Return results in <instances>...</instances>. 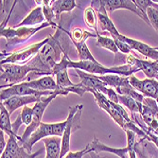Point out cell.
Here are the masks:
<instances>
[{
	"instance_id": "1",
	"label": "cell",
	"mask_w": 158,
	"mask_h": 158,
	"mask_svg": "<svg viewBox=\"0 0 158 158\" xmlns=\"http://www.w3.org/2000/svg\"><path fill=\"white\" fill-rule=\"evenodd\" d=\"M49 40L34 58L27 64L33 68L34 72L27 76L26 81L39 79L43 76H52L53 67L62 61L64 54H68L69 41L68 31L63 27V19L58 23L54 35H49Z\"/></svg>"
},
{
	"instance_id": "2",
	"label": "cell",
	"mask_w": 158,
	"mask_h": 158,
	"mask_svg": "<svg viewBox=\"0 0 158 158\" xmlns=\"http://www.w3.org/2000/svg\"><path fill=\"white\" fill-rule=\"evenodd\" d=\"M67 67L73 69H80L84 72L90 74L98 75V76H104L108 74H116L122 77H130L134 75L135 72H138V69L130 64H123L117 65L112 67H106L100 64L98 62H91V61H72L68 59Z\"/></svg>"
},
{
	"instance_id": "3",
	"label": "cell",
	"mask_w": 158,
	"mask_h": 158,
	"mask_svg": "<svg viewBox=\"0 0 158 158\" xmlns=\"http://www.w3.org/2000/svg\"><path fill=\"white\" fill-rule=\"evenodd\" d=\"M52 27L48 22H45L38 27H1L0 36L7 40L6 47L15 46L27 41L43 28Z\"/></svg>"
},
{
	"instance_id": "4",
	"label": "cell",
	"mask_w": 158,
	"mask_h": 158,
	"mask_svg": "<svg viewBox=\"0 0 158 158\" xmlns=\"http://www.w3.org/2000/svg\"><path fill=\"white\" fill-rule=\"evenodd\" d=\"M67 125V120L62 122H56V123H44L42 122L37 130L31 135V136L26 141L22 146L30 152L32 153V147L35 143H37L40 140H43L47 137L51 136H60L62 137L64 135V132L65 130V127Z\"/></svg>"
},
{
	"instance_id": "5",
	"label": "cell",
	"mask_w": 158,
	"mask_h": 158,
	"mask_svg": "<svg viewBox=\"0 0 158 158\" xmlns=\"http://www.w3.org/2000/svg\"><path fill=\"white\" fill-rule=\"evenodd\" d=\"M48 40L49 37H47L41 42L35 43V44L28 46L24 49L14 51L12 53L6 54L5 52H1V64H22V65L27 64L38 54V52L43 48V47L48 42Z\"/></svg>"
},
{
	"instance_id": "6",
	"label": "cell",
	"mask_w": 158,
	"mask_h": 158,
	"mask_svg": "<svg viewBox=\"0 0 158 158\" xmlns=\"http://www.w3.org/2000/svg\"><path fill=\"white\" fill-rule=\"evenodd\" d=\"M34 70L27 64H1V84L2 82L8 83L6 87L9 86L18 84L26 81L27 76L31 73H33ZM1 88V89H3Z\"/></svg>"
},
{
	"instance_id": "7",
	"label": "cell",
	"mask_w": 158,
	"mask_h": 158,
	"mask_svg": "<svg viewBox=\"0 0 158 158\" xmlns=\"http://www.w3.org/2000/svg\"><path fill=\"white\" fill-rule=\"evenodd\" d=\"M58 96H61V94L56 93V94H53V95H50L48 97H42L39 102H37L34 104V106H33V110H34L33 120L30 126L26 127L24 134L20 136L19 143L21 145L24 144L26 141H27V139L30 138L31 136V135L37 130L40 124L42 123V118H43V114H44L46 109L48 108V106L50 104L52 100Z\"/></svg>"
},
{
	"instance_id": "8",
	"label": "cell",
	"mask_w": 158,
	"mask_h": 158,
	"mask_svg": "<svg viewBox=\"0 0 158 158\" xmlns=\"http://www.w3.org/2000/svg\"><path fill=\"white\" fill-rule=\"evenodd\" d=\"M56 93H60L61 96H65V94L63 91H47V92H41L36 91L30 86H27V82L24 81L22 83L14 84L11 86H9L7 88L1 89V93H0V99L1 102L15 96H39V97H48Z\"/></svg>"
},
{
	"instance_id": "9",
	"label": "cell",
	"mask_w": 158,
	"mask_h": 158,
	"mask_svg": "<svg viewBox=\"0 0 158 158\" xmlns=\"http://www.w3.org/2000/svg\"><path fill=\"white\" fill-rule=\"evenodd\" d=\"M90 93H92L93 96L95 97L97 104L103 111H105L111 117V118L116 122L121 129H123L124 131H127L129 122L124 119V118L121 116V114L116 109V107H114V103L112 102L111 100H109V98L106 96H104L100 92H98L97 90L91 89Z\"/></svg>"
},
{
	"instance_id": "10",
	"label": "cell",
	"mask_w": 158,
	"mask_h": 158,
	"mask_svg": "<svg viewBox=\"0 0 158 158\" xmlns=\"http://www.w3.org/2000/svg\"><path fill=\"white\" fill-rule=\"evenodd\" d=\"M129 81L133 88L145 98L158 99V81L156 79L147 78L145 80H139L135 75H132L129 77Z\"/></svg>"
},
{
	"instance_id": "11",
	"label": "cell",
	"mask_w": 158,
	"mask_h": 158,
	"mask_svg": "<svg viewBox=\"0 0 158 158\" xmlns=\"http://www.w3.org/2000/svg\"><path fill=\"white\" fill-rule=\"evenodd\" d=\"M125 63L142 71L148 79H156L158 81V62L140 60L134 54H130L126 56Z\"/></svg>"
},
{
	"instance_id": "12",
	"label": "cell",
	"mask_w": 158,
	"mask_h": 158,
	"mask_svg": "<svg viewBox=\"0 0 158 158\" xmlns=\"http://www.w3.org/2000/svg\"><path fill=\"white\" fill-rule=\"evenodd\" d=\"M91 6H93L97 11L98 23L99 24L102 31H108L111 36H118L120 33L118 32V28L116 27L111 18L109 17L102 0H99V1H91Z\"/></svg>"
},
{
	"instance_id": "13",
	"label": "cell",
	"mask_w": 158,
	"mask_h": 158,
	"mask_svg": "<svg viewBox=\"0 0 158 158\" xmlns=\"http://www.w3.org/2000/svg\"><path fill=\"white\" fill-rule=\"evenodd\" d=\"M121 41L127 43V44L131 47L132 50H135L141 55L145 56L146 58L151 59L154 62H158V49L156 48H152L149 45L145 44L141 41L132 39L130 37H127L125 35L119 34L118 36H116Z\"/></svg>"
},
{
	"instance_id": "14",
	"label": "cell",
	"mask_w": 158,
	"mask_h": 158,
	"mask_svg": "<svg viewBox=\"0 0 158 158\" xmlns=\"http://www.w3.org/2000/svg\"><path fill=\"white\" fill-rule=\"evenodd\" d=\"M102 2H103V5L108 13H112L114 10H119V9L128 10L135 13L136 15H138L142 20H144L148 25H150L149 19L146 18L144 16V14L141 12V10L136 7V5L134 2V0H102Z\"/></svg>"
},
{
	"instance_id": "15",
	"label": "cell",
	"mask_w": 158,
	"mask_h": 158,
	"mask_svg": "<svg viewBox=\"0 0 158 158\" xmlns=\"http://www.w3.org/2000/svg\"><path fill=\"white\" fill-rule=\"evenodd\" d=\"M31 153L28 152L21 144L16 136H9L7 146L0 158H28Z\"/></svg>"
},
{
	"instance_id": "16",
	"label": "cell",
	"mask_w": 158,
	"mask_h": 158,
	"mask_svg": "<svg viewBox=\"0 0 158 158\" xmlns=\"http://www.w3.org/2000/svg\"><path fill=\"white\" fill-rule=\"evenodd\" d=\"M41 98L42 97L39 96H15V97H11L1 102L7 108L10 114H11L14 111L18 110L19 108H23L27 104L31 103L35 104L37 102H39Z\"/></svg>"
},
{
	"instance_id": "17",
	"label": "cell",
	"mask_w": 158,
	"mask_h": 158,
	"mask_svg": "<svg viewBox=\"0 0 158 158\" xmlns=\"http://www.w3.org/2000/svg\"><path fill=\"white\" fill-rule=\"evenodd\" d=\"M27 86L31 88L41 91V92H47V91H58V86H57L56 81L51 75L43 76L39 79L32 80L30 81H26Z\"/></svg>"
},
{
	"instance_id": "18",
	"label": "cell",
	"mask_w": 158,
	"mask_h": 158,
	"mask_svg": "<svg viewBox=\"0 0 158 158\" xmlns=\"http://www.w3.org/2000/svg\"><path fill=\"white\" fill-rule=\"evenodd\" d=\"M89 145L91 147L92 152L99 153V152H106L113 153L114 155H117L119 158H127V155H128V148L127 147L119 148V149L118 148L109 147V146L104 145L103 143L99 142V140L97 137L94 138V140L90 143Z\"/></svg>"
},
{
	"instance_id": "19",
	"label": "cell",
	"mask_w": 158,
	"mask_h": 158,
	"mask_svg": "<svg viewBox=\"0 0 158 158\" xmlns=\"http://www.w3.org/2000/svg\"><path fill=\"white\" fill-rule=\"evenodd\" d=\"M45 144V158H60L62 151V137L51 136L43 139Z\"/></svg>"
},
{
	"instance_id": "20",
	"label": "cell",
	"mask_w": 158,
	"mask_h": 158,
	"mask_svg": "<svg viewBox=\"0 0 158 158\" xmlns=\"http://www.w3.org/2000/svg\"><path fill=\"white\" fill-rule=\"evenodd\" d=\"M51 8L55 14L56 23L58 24L63 13L72 11L75 8H79V5L75 0H56V1H52Z\"/></svg>"
},
{
	"instance_id": "21",
	"label": "cell",
	"mask_w": 158,
	"mask_h": 158,
	"mask_svg": "<svg viewBox=\"0 0 158 158\" xmlns=\"http://www.w3.org/2000/svg\"><path fill=\"white\" fill-rule=\"evenodd\" d=\"M45 15L43 12V8L41 6H37L34 8L17 25V27H38V24H44Z\"/></svg>"
},
{
	"instance_id": "22",
	"label": "cell",
	"mask_w": 158,
	"mask_h": 158,
	"mask_svg": "<svg viewBox=\"0 0 158 158\" xmlns=\"http://www.w3.org/2000/svg\"><path fill=\"white\" fill-rule=\"evenodd\" d=\"M33 114H34V110L33 107H28L27 105L23 107L19 116L17 117V118L15 119L12 123V131L13 133L17 135V132L19 130V128L22 125H26L27 127L30 126L33 120Z\"/></svg>"
},
{
	"instance_id": "23",
	"label": "cell",
	"mask_w": 158,
	"mask_h": 158,
	"mask_svg": "<svg viewBox=\"0 0 158 158\" xmlns=\"http://www.w3.org/2000/svg\"><path fill=\"white\" fill-rule=\"evenodd\" d=\"M98 78L102 82H104L108 87H111L114 89L131 85L130 81H129V77H122V76L116 75V74H108L104 76H98Z\"/></svg>"
},
{
	"instance_id": "24",
	"label": "cell",
	"mask_w": 158,
	"mask_h": 158,
	"mask_svg": "<svg viewBox=\"0 0 158 158\" xmlns=\"http://www.w3.org/2000/svg\"><path fill=\"white\" fill-rule=\"evenodd\" d=\"M0 130L6 133L9 136H16L18 140H20V136L15 135L12 131V123L10 122V114L7 108L0 103Z\"/></svg>"
},
{
	"instance_id": "25",
	"label": "cell",
	"mask_w": 158,
	"mask_h": 158,
	"mask_svg": "<svg viewBox=\"0 0 158 158\" xmlns=\"http://www.w3.org/2000/svg\"><path fill=\"white\" fill-rule=\"evenodd\" d=\"M68 35L71 39V42L73 43V45L76 44H82V43H86L88 38L90 37H98V34L88 31H85L81 27H73L71 31H68Z\"/></svg>"
},
{
	"instance_id": "26",
	"label": "cell",
	"mask_w": 158,
	"mask_h": 158,
	"mask_svg": "<svg viewBox=\"0 0 158 158\" xmlns=\"http://www.w3.org/2000/svg\"><path fill=\"white\" fill-rule=\"evenodd\" d=\"M37 3L38 6H41L43 8V12H44L45 18L47 19V22H48L54 30H56L57 27H58V24L56 23V17L54 11L51 8V4L52 1L50 0H41V1H35Z\"/></svg>"
},
{
	"instance_id": "27",
	"label": "cell",
	"mask_w": 158,
	"mask_h": 158,
	"mask_svg": "<svg viewBox=\"0 0 158 158\" xmlns=\"http://www.w3.org/2000/svg\"><path fill=\"white\" fill-rule=\"evenodd\" d=\"M83 18L86 25L89 27H91L92 30H94L95 33L99 34L98 32V15H97V11L93 6H89L88 8H86L84 10Z\"/></svg>"
},
{
	"instance_id": "28",
	"label": "cell",
	"mask_w": 158,
	"mask_h": 158,
	"mask_svg": "<svg viewBox=\"0 0 158 158\" xmlns=\"http://www.w3.org/2000/svg\"><path fill=\"white\" fill-rule=\"evenodd\" d=\"M118 100H119V104L128 108L129 111L131 112V114L133 113H139L141 114L142 112V103H139L137 102L130 97L128 96H123V95H119L118 94Z\"/></svg>"
},
{
	"instance_id": "29",
	"label": "cell",
	"mask_w": 158,
	"mask_h": 158,
	"mask_svg": "<svg viewBox=\"0 0 158 158\" xmlns=\"http://www.w3.org/2000/svg\"><path fill=\"white\" fill-rule=\"evenodd\" d=\"M96 45L98 47H100L102 48L108 49L113 53H118V48L114 43V39L112 37L109 36H103V35H100L98 34L97 37V42H96Z\"/></svg>"
},
{
	"instance_id": "30",
	"label": "cell",
	"mask_w": 158,
	"mask_h": 158,
	"mask_svg": "<svg viewBox=\"0 0 158 158\" xmlns=\"http://www.w3.org/2000/svg\"><path fill=\"white\" fill-rule=\"evenodd\" d=\"M114 90L117 91L118 94L130 97V98H134L135 102H137L139 103H143V100H144V98H145V97L143 96L142 94H140L135 88H133L132 85L124 86V87H119V88H117V89H114Z\"/></svg>"
},
{
	"instance_id": "31",
	"label": "cell",
	"mask_w": 158,
	"mask_h": 158,
	"mask_svg": "<svg viewBox=\"0 0 158 158\" xmlns=\"http://www.w3.org/2000/svg\"><path fill=\"white\" fill-rule=\"evenodd\" d=\"M75 48L78 50V57L79 61H91V62H98L94 56L92 55L91 51L89 50L86 43H82V44H76L74 45Z\"/></svg>"
},
{
	"instance_id": "32",
	"label": "cell",
	"mask_w": 158,
	"mask_h": 158,
	"mask_svg": "<svg viewBox=\"0 0 158 158\" xmlns=\"http://www.w3.org/2000/svg\"><path fill=\"white\" fill-rule=\"evenodd\" d=\"M146 14L150 25L158 32V10L153 7H149L146 10Z\"/></svg>"
},
{
	"instance_id": "33",
	"label": "cell",
	"mask_w": 158,
	"mask_h": 158,
	"mask_svg": "<svg viewBox=\"0 0 158 158\" xmlns=\"http://www.w3.org/2000/svg\"><path fill=\"white\" fill-rule=\"evenodd\" d=\"M111 37L114 39V43H116V45H117L118 50H119L121 53L126 54V55H130V54H131L132 48H131L130 46H129V45L127 44V43L121 41L120 39H118V38L116 37V36H111Z\"/></svg>"
},
{
	"instance_id": "34",
	"label": "cell",
	"mask_w": 158,
	"mask_h": 158,
	"mask_svg": "<svg viewBox=\"0 0 158 158\" xmlns=\"http://www.w3.org/2000/svg\"><path fill=\"white\" fill-rule=\"evenodd\" d=\"M90 152H92L91 151V147L88 144L84 149L81 150V151H77V152H69L64 158H83V156L85 154H89Z\"/></svg>"
},
{
	"instance_id": "35",
	"label": "cell",
	"mask_w": 158,
	"mask_h": 158,
	"mask_svg": "<svg viewBox=\"0 0 158 158\" xmlns=\"http://www.w3.org/2000/svg\"><path fill=\"white\" fill-rule=\"evenodd\" d=\"M4 132L3 131H0V152L1 154L3 153V152L6 149L7 146V143L5 142V137H4Z\"/></svg>"
},
{
	"instance_id": "36",
	"label": "cell",
	"mask_w": 158,
	"mask_h": 158,
	"mask_svg": "<svg viewBox=\"0 0 158 158\" xmlns=\"http://www.w3.org/2000/svg\"><path fill=\"white\" fill-rule=\"evenodd\" d=\"M44 152H45V149H40V150H38L36 152H32V153L30 155V157H28V158H36L37 156L41 155Z\"/></svg>"
},
{
	"instance_id": "37",
	"label": "cell",
	"mask_w": 158,
	"mask_h": 158,
	"mask_svg": "<svg viewBox=\"0 0 158 158\" xmlns=\"http://www.w3.org/2000/svg\"><path fill=\"white\" fill-rule=\"evenodd\" d=\"M89 155H90V158H105V157L100 156V155H99L98 153H97V152H90Z\"/></svg>"
},
{
	"instance_id": "38",
	"label": "cell",
	"mask_w": 158,
	"mask_h": 158,
	"mask_svg": "<svg viewBox=\"0 0 158 158\" xmlns=\"http://www.w3.org/2000/svg\"><path fill=\"white\" fill-rule=\"evenodd\" d=\"M156 48H157V49H158V46H157V47H156Z\"/></svg>"
}]
</instances>
